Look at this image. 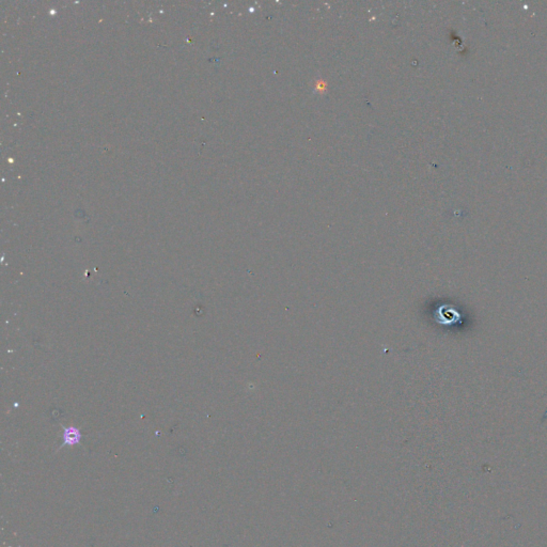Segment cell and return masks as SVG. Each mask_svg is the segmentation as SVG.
<instances>
[{
    "mask_svg": "<svg viewBox=\"0 0 547 547\" xmlns=\"http://www.w3.org/2000/svg\"><path fill=\"white\" fill-rule=\"evenodd\" d=\"M80 439H82V433L78 430L77 427H64V432H63V444L62 446H74V444H77Z\"/></svg>",
    "mask_w": 547,
    "mask_h": 547,
    "instance_id": "cell-1",
    "label": "cell"
}]
</instances>
